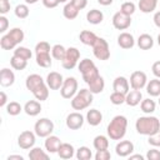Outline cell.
Returning <instances> with one entry per match:
<instances>
[{
	"label": "cell",
	"instance_id": "cell-1",
	"mask_svg": "<svg viewBox=\"0 0 160 160\" xmlns=\"http://www.w3.org/2000/svg\"><path fill=\"white\" fill-rule=\"evenodd\" d=\"M135 129L140 135H152L160 130V120L152 115H144L136 119Z\"/></svg>",
	"mask_w": 160,
	"mask_h": 160
},
{
	"label": "cell",
	"instance_id": "cell-2",
	"mask_svg": "<svg viewBox=\"0 0 160 160\" xmlns=\"http://www.w3.org/2000/svg\"><path fill=\"white\" fill-rule=\"evenodd\" d=\"M128 129V119L124 115H116L108 124L106 134L111 140H122Z\"/></svg>",
	"mask_w": 160,
	"mask_h": 160
},
{
	"label": "cell",
	"instance_id": "cell-3",
	"mask_svg": "<svg viewBox=\"0 0 160 160\" xmlns=\"http://www.w3.org/2000/svg\"><path fill=\"white\" fill-rule=\"evenodd\" d=\"M24 38H25V34H24L22 29L12 28L11 30H9V32H6L5 35L1 36L0 46L2 50H12L19 44H21L24 41Z\"/></svg>",
	"mask_w": 160,
	"mask_h": 160
},
{
	"label": "cell",
	"instance_id": "cell-4",
	"mask_svg": "<svg viewBox=\"0 0 160 160\" xmlns=\"http://www.w3.org/2000/svg\"><path fill=\"white\" fill-rule=\"evenodd\" d=\"M92 92L89 89H80L75 96L71 99V108L76 111H81L84 109H88L92 104Z\"/></svg>",
	"mask_w": 160,
	"mask_h": 160
},
{
	"label": "cell",
	"instance_id": "cell-5",
	"mask_svg": "<svg viewBox=\"0 0 160 160\" xmlns=\"http://www.w3.org/2000/svg\"><path fill=\"white\" fill-rule=\"evenodd\" d=\"M91 48H92V54L98 60L105 61V60H108L110 58V48H109L108 41L104 38H99L98 36L95 44Z\"/></svg>",
	"mask_w": 160,
	"mask_h": 160
},
{
	"label": "cell",
	"instance_id": "cell-6",
	"mask_svg": "<svg viewBox=\"0 0 160 160\" xmlns=\"http://www.w3.org/2000/svg\"><path fill=\"white\" fill-rule=\"evenodd\" d=\"M79 59H80V51L76 48L70 46L66 49V54L61 60V66L66 70H72L75 66H78Z\"/></svg>",
	"mask_w": 160,
	"mask_h": 160
},
{
	"label": "cell",
	"instance_id": "cell-7",
	"mask_svg": "<svg viewBox=\"0 0 160 160\" xmlns=\"http://www.w3.org/2000/svg\"><path fill=\"white\" fill-rule=\"evenodd\" d=\"M78 80L74 78V76H69L66 79H64V82H62V86L60 88V95L64 98V99H72L75 96V94L79 91L78 90Z\"/></svg>",
	"mask_w": 160,
	"mask_h": 160
},
{
	"label": "cell",
	"instance_id": "cell-8",
	"mask_svg": "<svg viewBox=\"0 0 160 160\" xmlns=\"http://www.w3.org/2000/svg\"><path fill=\"white\" fill-rule=\"evenodd\" d=\"M34 131L39 138H46L54 131V122L48 118L39 119L34 125Z\"/></svg>",
	"mask_w": 160,
	"mask_h": 160
},
{
	"label": "cell",
	"instance_id": "cell-9",
	"mask_svg": "<svg viewBox=\"0 0 160 160\" xmlns=\"http://www.w3.org/2000/svg\"><path fill=\"white\" fill-rule=\"evenodd\" d=\"M35 141H36V134H35V131L25 130V131L20 132V135L18 136V145L22 150L31 149L35 145Z\"/></svg>",
	"mask_w": 160,
	"mask_h": 160
},
{
	"label": "cell",
	"instance_id": "cell-10",
	"mask_svg": "<svg viewBox=\"0 0 160 160\" xmlns=\"http://www.w3.org/2000/svg\"><path fill=\"white\" fill-rule=\"evenodd\" d=\"M130 86L131 89H135V90H141L146 86L148 84V76L144 71H140V70H136L134 72H131L130 75Z\"/></svg>",
	"mask_w": 160,
	"mask_h": 160
},
{
	"label": "cell",
	"instance_id": "cell-11",
	"mask_svg": "<svg viewBox=\"0 0 160 160\" xmlns=\"http://www.w3.org/2000/svg\"><path fill=\"white\" fill-rule=\"evenodd\" d=\"M111 22L116 30H126L131 25V16H128V15L118 11L112 15Z\"/></svg>",
	"mask_w": 160,
	"mask_h": 160
},
{
	"label": "cell",
	"instance_id": "cell-12",
	"mask_svg": "<svg viewBox=\"0 0 160 160\" xmlns=\"http://www.w3.org/2000/svg\"><path fill=\"white\" fill-rule=\"evenodd\" d=\"M84 121H85V118L81 115V112L74 111L66 116L65 124L70 130H79L84 125Z\"/></svg>",
	"mask_w": 160,
	"mask_h": 160
},
{
	"label": "cell",
	"instance_id": "cell-13",
	"mask_svg": "<svg viewBox=\"0 0 160 160\" xmlns=\"http://www.w3.org/2000/svg\"><path fill=\"white\" fill-rule=\"evenodd\" d=\"M45 81L50 90H60V88L62 86V82H64V78L58 71H50L48 74Z\"/></svg>",
	"mask_w": 160,
	"mask_h": 160
},
{
	"label": "cell",
	"instance_id": "cell-14",
	"mask_svg": "<svg viewBox=\"0 0 160 160\" xmlns=\"http://www.w3.org/2000/svg\"><path fill=\"white\" fill-rule=\"evenodd\" d=\"M46 81L39 75V74H31L26 78L25 80V86L30 92H35L39 88H41L42 85H45Z\"/></svg>",
	"mask_w": 160,
	"mask_h": 160
},
{
	"label": "cell",
	"instance_id": "cell-15",
	"mask_svg": "<svg viewBox=\"0 0 160 160\" xmlns=\"http://www.w3.org/2000/svg\"><path fill=\"white\" fill-rule=\"evenodd\" d=\"M115 152L120 158H126L134 152V144L130 140H121L116 144Z\"/></svg>",
	"mask_w": 160,
	"mask_h": 160
},
{
	"label": "cell",
	"instance_id": "cell-16",
	"mask_svg": "<svg viewBox=\"0 0 160 160\" xmlns=\"http://www.w3.org/2000/svg\"><path fill=\"white\" fill-rule=\"evenodd\" d=\"M60 145H61V140H60L56 135H49V136L45 138L44 146H45V150H46L49 154H55V152H58Z\"/></svg>",
	"mask_w": 160,
	"mask_h": 160
},
{
	"label": "cell",
	"instance_id": "cell-17",
	"mask_svg": "<svg viewBox=\"0 0 160 160\" xmlns=\"http://www.w3.org/2000/svg\"><path fill=\"white\" fill-rule=\"evenodd\" d=\"M118 45L121 48V49H125V50H129V49H132L134 45H135V39L132 36V34L130 32H121L119 36H118Z\"/></svg>",
	"mask_w": 160,
	"mask_h": 160
},
{
	"label": "cell",
	"instance_id": "cell-18",
	"mask_svg": "<svg viewBox=\"0 0 160 160\" xmlns=\"http://www.w3.org/2000/svg\"><path fill=\"white\" fill-rule=\"evenodd\" d=\"M15 82V74L8 68H2L0 71V85L2 88H9Z\"/></svg>",
	"mask_w": 160,
	"mask_h": 160
},
{
	"label": "cell",
	"instance_id": "cell-19",
	"mask_svg": "<svg viewBox=\"0 0 160 160\" xmlns=\"http://www.w3.org/2000/svg\"><path fill=\"white\" fill-rule=\"evenodd\" d=\"M112 89H114V91L128 94V91L130 89V82L125 76H116L112 82Z\"/></svg>",
	"mask_w": 160,
	"mask_h": 160
},
{
	"label": "cell",
	"instance_id": "cell-20",
	"mask_svg": "<svg viewBox=\"0 0 160 160\" xmlns=\"http://www.w3.org/2000/svg\"><path fill=\"white\" fill-rule=\"evenodd\" d=\"M41 101L39 100H29L24 105V111L29 116H36L41 111Z\"/></svg>",
	"mask_w": 160,
	"mask_h": 160
},
{
	"label": "cell",
	"instance_id": "cell-21",
	"mask_svg": "<svg viewBox=\"0 0 160 160\" xmlns=\"http://www.w3.org/2000/svg\"><path fill=\"white\" fill-rule=\"evenodd\" d=\"M142 100V94L140 90H129L126 96H125V104H128L129 106H136L141 102Z\"/></svg>",
	"mask_w": 160,
	"mask_h": 160
},
{
	"label": "cell",
	"instance_id": "cell-22",
	"mask_svg": "<svg viewBox=\"0 0 160 160\" xmlns=\"http://www.w3.org/2000/svg\"><path fill=\"white\" fill-rule=\"evenodd\" d=\"M85 119H86V121H88L89 125H91V126H98V125H100L101 121H102V114H101L98 109H90V110H88Z\"/></svg>",
	"mask_w": 160,
	"mask_h": 160
},
{
	"label": "cell",
	"instance_id": "cell-23",
	"mask_svg": "<svg viewBox=\"0 0 160 160\" xmlns=\"http://www.w3.org/2000/svg\"><path fill=\"white\" fill-rule=\"evenodd\" d=\"M56 154L61 159H65V160L66 159H71L75 155V149L69 142H61V145H60V148H59V150H58Z\"/></svg>",
	"mask_w": 160,
	"mask_h": 160
},
{
	"label": "cell",
	"instance_id": "cell-24",
	"mask_svg": "<svg viewBox=\"0 0 160 160\" xmlns=\"http://www.w3.org/2000/svg\"><path fill=\"white\" fill-rule=\"evenodd\" d=\"M86 20L89 24H92V25H98V24H101L102 20H104V14L101 10H98V9H91L86 12Z\"/></svg>",
	"mask_w": 160,
	"mask_h": 160
},
{
	"label": "cell",
	"instance_id": "cell-25",
	"mask_svg": "<svg viewBox=\"0 0 160 160\" xmlns=\"http://www.w3.org/2000/svg\"><path fill=\"white\" fill-rule=\"evenodd\" d=\"M145 89L150 96H152V98L160 96V79H158V78L151 79L150 81H148Z\"/></svg>",
	"mask_w": 160,
	"mask_h": 160
},
{
	"label": "cell",
	"instance_id": "cell-26",
	"mask_svg": "<svg viewBox=\"0 0 160 160\" xmlns=\"http://www.w3.org/2000/svg\"><path fill=\"white\" fill-rule=\"evenodd\" d=\"M136 44L141 49V50H150L152 46H154V39L151 35L149 34H141L138 40H136Z\"/></svg>",
	"mask_w": 160,
	"mask_h": 160
},
{
	"label": "cell",
	"instance_id": "cell-27",
	"mask_svg": "<svg viewBox=\"0 0 160 160\" xmlns=\"http://www.w3.org/2000/svg\"><path fill=\"white\" fill-rule=\"evenodd\" d=\"M98 36L95 32L90 31V30H82L80 34H79V40L84 44V45H88V46H92L96 41Z\"/></svg>",
	"mask_w": 160,
	"mask_h": 160
},
{
	"label": "cell",
	"instance_id": "cell-28",
	"mask_svg": "<svg viewBox=\"0 0 160 160\" xmlns=\"http://www.w3.org/2000/svg\"><path fill=\"white\" fill-rule=\"evenodd\" d=\"M158 2H159V0H139L138 6H139V10L141 12L150 14L156 9Z\"/></svg>",
	"mask_w": 160,
	"mask_h": 160
},
{
	"label": "cell",
	"instance_id": "cell-29",
	"mask_svg": "<svg viewBox=\"0 0 160 160\" xmlns=\"http://www.w3.org/2000/svg\"><path fill=\"white\" fill-rule=\"evenodd\" d=\"M29 159L30 160H46L49 159V154L46 150H42L39 146H32L29 151Z\"/></svg>",
	"mask_w": 160,
	"mask_h": 160
},
{
	"label": "cell",
	"instance_id": "cell-30",
	"mask_svg": "<svg viewBox=\"0 0 160 160\" xmlns=\"http://www.w3.org/2000/svg\"><path fill=\"white\" fill-rule=\"evenodd\" d=\"M51 58L52 56H50V52H39V54H35L36 64L40 68H45V69L51 66V64H52Z\"/></svg>",
	"mask_w": 160,
	"mask_h": 160
},
{
	"label": "cell",
	"instance_id": "cell-31",
	"mask_svg": "<svg viewBox=\"0 0 160 160\" xmlns=\"http://www.w3.org/2000/svg\"><path fill=\"white\" fill-rule=\"evenodd\" d=\"M88 86H89V90H90L92 94H100V92H102V90H104V88H105L104 78H102L101 75L98 76L95 80H92L91 82H89Z\"/></svg>",
	"mask_w": 160,
	"mask_h": 160
},
{
	"label": "cell",
	"instance_id": "cell-32",
	"mask_svg": "<svg viewBox=\"0 0 160 160\" xmlns=\"http://www.w3.org/2000/svg\"><path fill=\"white\" fill-rule=\"evenodd\" d=\"M79 11H80V10H78V9L69 1V2L65 4V6H64V9H62V15H64V18L68 19V20H74V19L78 18Z\"/></svg>",
	"mask_w": 160,
	"mask_h": 160
},
{
	"label": "cell",
	"instance_id": "cell-33",
	"mask_svg": "<svg viewBox=\"0 0 160 160\" xmlns=\"http://www.w3.org/2000/svg\"><path fill=\"white\" fill-rule=\"evenodd\" d=\"M140 109L144 114L146 115H151L155 110H156V102L152 99H142L140 102Z\"/></svg>",
	"mask_w": 160,
	"mask_h": 160
},
{
	"label": "cell",
	"instance_id": "cell-34",
	"mask_svg": "<svg viewBox=\"0 0 160 160\" xmlns=\"http://www.w3.org/2000/svg\"><path fill=\"white\" fill-rule=\"evenodd\" d=\"M92 145H94V149L95 150H105V149H109V136H105V135H98L94 138V141H92Z\"/></svg>",
	"mask_w": 160,
	"mask_h": 160
},
{
	"label": "cell",
	"instance_id": "cell-35",
	"mask_svg": "<svg viewBox=\"0 0 160 160\" xmlns=\"http://www.w3.org/2000/svg\"><path fill=\"white\" fill-rule=\"evenodd\" d=\"M10 65L14 70H24L26 66H28V60L20 58V56H16V55H12L11 59H10Z\"/></svg>",
	"mask_w": 160,
	"mask_h": 160
},
{
	"label": "cell",
	"instance_id": "cell-36",
	"mask_svg": "<svg viewBox=\"0 0 160 160\" xmlns=\"http://www.w3.org/2000/svg\"><path fill=\"white\" fill-rule=\"evenodd\" d=\"M5 109H6V112L9 115H11V116H16L21 111H24V108L18 101H10V102H8V105L5 106Z\"/></svg>",
	"mask_w": 160,
	"mask_h": 160
},
{
	"label": "cell",
	"instance_id": "cell-37",
	"mask_svg": "<svg viewBox=\"0 0 160 160\" xmlns=\"http://www.w3.org/2000/svg\"><path fill=\"white\" fill-rule=\"evenodd\" d=\"M66 54V49L61 45V44H55L52 48H51V56L55 59V60H59L61 61L64 59Z\"/></svg>",
	"mask_w": 160,
	"mask_h": 160
},
{
	"label": "cell",
	"instance_id": "cell-38",
	"mask_svg": "<svg viewBox=\"0 0 160 160\" xmlns=\"http://www.w3.org/2000/svg\"><path fill=\"white\" fill-rule=\"evenodd\" d=\"M75 156L78 160H90L92 158V152L88 146H80L76 150Z\"/></svg>",
	"mask_w": 160,
	"mask_h": 160
},
{
	"label": "cell",
	"instance_id": "cell-39",
	"mask_svg": "<svg viewBox=\"0 0 160 160\" xmlns=\"http://www.w3.org/2000/svg\"><path fill=\"white\" fill-rule=\"evenodd\" d=\"M16 18L19 19H26L30 14V10H29V6L28 4H19L15 6V10H14Z\"/></svg>",
	"mask_w": 160,
	"mask_h": 160
},
{
	"label": "cell",
	"instance_id": "cell-40",
	"mask_svg": "<svg viewBox=\"0 0 160 160\" xmlns=\"http://www.w3.org/2000/svg\"><path fill=\"white\" fill-rule=\"evenodd\" d=\"M14 55L20 56V58H22V59H25V60H30L31 56H32V52H31V50H30L29 48H26V46H16V48L14 49Z\"/></svg>",
	"mask_w": 160,
	"mask_h": 160
},
{
	"label": "cell",
	"instance_id": "cell-41",
	"mask_svg": "<svg viewBox=\"0 0 160 160\" xmlns=\"http://www.w3.org/2000/svg\"><path fill=\"white\" fill-rule=\"evenodd\" d=\"M95 66H96V65H95V62H94L92 60L88 59V58H85V59L80 60V61H79V64H78V69H79V71H80L81 74H84V72L89 71L90 69H92V68H95Z\"/></svg>",
	"mask_w": 160,
	"mask_h": 160
},
{
	"label": "cell",
	"instance_id": "cell-42",
	"mask_svg": "<svg viewBox=\"0 0 160 160\" xmlns=\"http://www.w3.org/2000/svg\"><path fill=\"white\" fill-rule=\"evenodd\" d=\"M32 95L35 96L36 100H39V101H45V100L49 98V86H48L46 84L42 85V86L39 88L35 92H32Z\"/></svg>",
	"mask_w": 160,
	"mask_h": 160
},
{
	"label": "cell",
	"instance_id": "cell-43",
	"mask_svg": "<svg viewBox=\"0 0 160 160\" xmlns=\"http://www.w3.org/2000/svg\"><path fill=\"white\" fill-rule=\"evenodd\" d=\"M81 76H82V80H84L86 84H89V82H91L92 80H95L98 76H100V72H99V69L95 66V68L90 69L89 71L81 74Z\"/></svg>",
	"mask_w": 160,
	"mask_h": 160
},
{
	"label": "cell",
	"instance_id": "cell-44",
	"mask_svg": "<svg viewBox=\"0 0 160 160\" xmlns=\"http://www.w3.org/2000/svg\"><path fill=\"white\" fill-rule=\"evenodd\" d=\"M135 10H136V5L132 1H125L120 6V12H122L128 16H131L135 12Z\"/></svg>",
	"mask_w": 160,
	"mask_h": 160
},
{
	"label": "cell",
	"instance_id": "cell-45",
	"mask_svg": "<svg viewBox=\"0 0 160 160\" xmlns=\"http://www.w3.org/2000/svg\"><path fill=\"white\" fill-rule=\"evenodd\" d=\"M125 96H126V94H122L119 91H112V94L110 95V102L112 105H121L125 102Z\"/></svg>",
	"mask_w": 160,
	"mask_h": 160
},
{
	"label": "cell",
	"instance_id": "cell-46",
	"mask_svg": "<svg viewBox=\"0 0 160 160\" xmlns=\"http://www.w3.org/2000/svg\"><path fill=\"white\" fill-rule=\"evenodd\" d=\"M51 48L50 44L48 41H39L36 45H35V54H39V52H51Z\"/></svg>",
	"mask_w": 160,
	"mask_h": 160
},
{
	"label": "cell",
	"instance_id": "cell-47",
	"mask_svg": "<svg viewBox=\"0 0 160 160\" xmlns=\"http://www.w3.org/2000/svg\"><path fill=\"white\" fill-rule=\"evenodd\" d=\"M148 142L154 148H160V130L148 136Z\"/></svg>",
	"mask_w": 160,
	"mask_h": 160
},
{
	"label": "cell",
	"instance_id": "cell-48",
	"mask_svg": "<svg viewBox=\"0 0 160 160\" xmlns=\"http://www.w3.org/2000/svg\"><path fill=\"white\" fill-rule=\"evenodd\" d=\"M95 160H109L111 158V154L108 149L105 150H96V154H95Z\"/></svg>",
	"mask_w": 160,
	"mask_h": 160
},
{
	"label": "cell",
	"instance_id": "cell-49",
	"mask_svg": "<svg viewBox=\"0 0 160 160\" xmlns=\"http://www.w3.org/2000/svg\"><path fill=\"white\" fill-rule=\"evenodd\" d=\"M148 160H160V150H158L156 148L154 149H150L148 152H146V156H145Z\"/></svg>",
	"mask_w": 160,
	"mask_h": 160
},
{
	"label": "cell",
	"instance_id": "cell-50",
	"mask_svg": "<svg viewBox=\"0 0 160 160\" xmlns=\"http://www.w3.org/2000/svg\"><path fill=\"white\" fill-rule=\"evenodd\" d=\"M10 11V1L9 0H0V14L5 15Z\"/></svg>",
	"mask_w": 160,
	"mask_h": 160
},
{
	"label": "cell",
	"instance_id": "cell-51",
	"mask_svg": "<svg viewBox=\"0 0 160 160\" xmlns=\"http://www.w3.org/2000/svg\"><path fill=\"white\" fill-rule=\"evenodd\" d=\"M9 28V20L5 15H0V32H5Z\"/></svg>",
	"mask_w": 160,
	"mask_h": 160
},
{
	"label": "cell",
	"instance_id": "cell-52",
	"mask_svg": "<svg viewBox=\"0 0 160 160\" xmlns=\"http://www.w3.org/2000/svg\"><path fill=\"white\" fill-rule=\"evenodd\" d=\"M70 2L78 9V10H82L86 8L88 5V0H70Z\"/></svg>",
	"mask_w": 160,
	"mask_h": 160
},
{
	"label": "cell",
	"instance_id": "cell-53",
	"mask_svg": "<svg viewBox=\"0 0 160 160\" xmlns=\"http://www.w3.org/2000/svg\"><path fill=\"white\" fill-rule=\"evenodd\" d=\"M41 1H42V5L48 9H54L60 4V0H41Z\"/></svg>",
	"mask_w": 160,
	"mask_h": 160
},
{
	"label": "cell",
	"instance_id": "cell-54",
	"mask_svg": "<svg viewBox=\"0 0 160 160\" xmlns=\"http://www.w3.org/2000/svg\"><path fill=\"white\" fill-rule=\"evenodd\" d=\"M151 71H152V74H154L155 78L160 79V60H158V61H155V62L152 64Z\"/></svg>",
	"mask_w": 160,
	"mask_h": 160
},
{
	"label": "cell",
	"instance_id": "cell-55",
	"mask_svg": "<svg viewBox=\"0 0 160 160\" xmlns=\"http://www.w3.org/2000/svg\"><path fill=\"white\" fill-rule=\"evenodd\" d=\"M8 105V96L4 91H0V106L4 108Z\"/></svg>",
	"mask_w": 160,
	"mask_h": 160
},
{
	"label": "cell",
	"instance_id": "cell-56",
	"mask_svg": "<svg viewBox=\"0 0 160 160\" xmlns=\"http://www.w3.org/2000/svg\"><path fill=\"white\" fill-rule=\"evenodd\" d=\"M152 20H154V24H155V26L160 28V11H156V12L154 14V18H152Z\"/></svg>",
	"mask_w": 160,
	"mask_h": 160
},
{
	"label": "cell",
	"instance_id": "cell-57",
	"mask_svg": "<svg viewBox=\"0 0 160 160\" xmlns=\"http://www.w3.org/2000/svg\"><path fill=\"white\" fill-rule=\"evenodd\" d=\"M129 158H130V160H144L145 159V156H142L140 154H131V155H129Z\"/></svg>",
	"mask_w": 160,
	"mask_h": 160
},
{
	"label": "cell",
	"instance_id": "cell-58",
	"mask_svg": "<svg viewBox=\"0 0 160 160\" xmlns=\"http://www.w3.org/2000/svg\"><path fill=\"white\" fill-rule=\"evenodd\" d=\"M112 1H114V0H98V2H99L100 5H102V6H109V5L112 4Z\"/></svg>",
	"mask_w": 160,
	"mask_h": 160
},
{
	"label": "cell",
	"instance_id": "cell-59",
	"mask_svg": "<svg viewBox=\"0 0 160 160\" xmlns=\"http://www.w3.org/2000/svg\"><path fill=\"white\" fill-rule=\"evenodd\" d=\"M12 159H18V160H22L24 158L21 155H9L8 156V160H12Z\"/></svg>",
	"mask_w": 160,
	"mask_h": 160
},
{
	"label": "cell",
	"instance_id": "cell-60",
	"mask_svg": "<svg viewBox=\"0 0 160 160\" xmlns=\"http://www.w3.org/2000/svg\"><path fill=\"white\" fill-rule=\"evenodd\" d=\"M39 0H25V2L26 4H30V5H32V4H36Z\"/></svg>",
	"mask_w": 160,
	"mask_h": 160
},
{
	"label": "cell",
	"instance_id": "cell-61",
	"mask_svg": "<svg viewBox=\"0 0 160 160\" xmlns=\"http://www.w3.org/2000/svg\"><path fill=\"white\" fill-rule=\"evenodd\" d=\"M158 44H159V46H160V34L158 35Z\"/></svg>",
	"mask_w": 160,
	"mask_h": 160
},
{
	"label": "cell",
	"instance_id": "cell-62",
	"mask_svg": "<svg viewBox=\"0 0 160 160\" xmlns=\"http://www.w3.org/2000/svg\"><path fill=\"white\" fill-rule=\"evenodd\" d=\"M60 2H65V4H66V2H68V0H60Z\"/></svg>",
	"mask_w": 160,
	"mask_h": 160
},
{
	"label": "cell",
	"instance_id": "cell-63",
	"mask_svg": "<svg viewBox=\"0 0 160 160\" xmlns=\"http://www.w3.org/2000/svg\"><path fill=\"white\" fill-rule=\"evenodd\" d=\"M159 105H160V96H159Z\"/></svg>",
	"mask_w": 160,
	"mask_h": 160
}]
</instances>
